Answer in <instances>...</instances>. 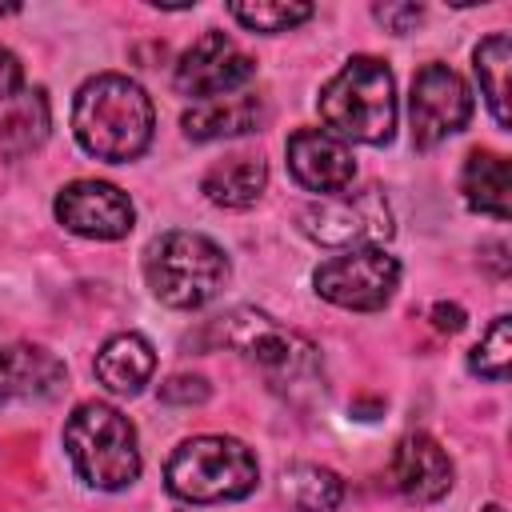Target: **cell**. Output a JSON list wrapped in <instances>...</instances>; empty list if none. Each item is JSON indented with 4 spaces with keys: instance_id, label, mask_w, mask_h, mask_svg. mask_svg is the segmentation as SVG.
Returning a JSON list of instances; mask_svg holds the SVG:
<instances>
[{
    "instance_id": "obj_1",
    "label": "cell",
    "mask_w": 512,
    "mask_h": 512,
    "mask_svg": "<svg viewBox=\"0 0 512 512\" xmlns=\"http://www.w3.org/2000/svg\"><path fill=\"white\" fill-rule=\"evenodd\" d=\"M152 128L156 108L136 80L120 72H100L80 84L72 104V132L88 156L128 164L152 144Z\"/></svg>"
},
{
    "instance_id": "obj_2",
    "label": "cell",
    "mask_w": 512,
    "mask_h": 512,
    "mask_svg": "<svg viewBox=\"0 0 512 512\" xmlns=\"http://www.w3.org/2000/svg\"><path fill=\"white\" fill-rule=\"evenodd\" d=\"M320 120L344 144H388L396 132V80L384 60L352 56L320 88Z\"/></svg>"
},
{
    "instance_id": "obj_3",
    "label": "cell",
    "mask_w": 512,
    "mask_h": 512,
    "mask_svg": "<svg viewBox=\"0 0 512 512\" xmlns=\"http://www.w3.org/2000/svg\"><path fill=\"white\" fill-rule=\"evenodd\" d=\"M64 448L80 480L100 492H120L140 476L136 428L120 408L104 400H84L72 408L64 420Z\"/></svg>"
},
{
    "instance_id": "obj_4",
    "label": "cell",
    "mask_w": 512,
    "mask_h": 512,
    "mask_svg": "<svg viewBox=\"0 0 512 512\" xmlns=\"http://www.w3.org/2000/svg\"><path fill=\"white\" fill-rule=\"evenodd\" d=\"M228 256L200 232H164L144 252V280L168 308H204L228 284Z\"/></svg>"
},
{
    "instance_id": "obj_5",
    "label": "cell",
    "mask_w": 512,
    "mask_h": 512,
    "mask_svg": "<svg viewBox=\"0 0 512 512\" xmlns=\"http://www.w3.org/2000/svg\"><path fill=\"white\" fill-rule=\"evenodd\" d=\"M164 480L176 500L220 504L244 500L260 480V464L236 436H192L168 456Z\"/></svg>"
},
{
    "instance_id": "obj_6",
    "label": "cell",
    "mask_w": 512,
    "mask_h": 512,
    "mask_svg": "<svg viewBox=\"0 0 512 512\" xmlns=\"http://www.w3.org/2000/svg\"><path fill=\"white\" fill-rule=\"evenodd\" d=\"M300 232L320 248H380L392 236V208L376 184L344 188L300 212Z\"/></svg>"
},
{
    "instance_id": "obj_7",
    "label": "cell",
    "mask_w": 512,
    "mask_h": 512,
    "mask_svg": "<svg viewBox=\"0 0 512 512\" xmlns=\"http://www.w3.org/2000/svg\"><path fill=\"white\" fill-rule=\"evenodd\" d=\"M220 340L280 384L316 368V344L256 308H232L228 316H220Z\"/></svg>"
},
{
    "instance_id": "obj_8",
    "label": "cell",
    "mask_w": 512,
    "mask_h": 512,
    "mask_svg": "<svg viewBox=\"0 0 512 512\" xmlns=\"http://www.w3.org/2000/svg\"><path fill=\"white\" fill-rule=\"evenodd\" d=\"M312 284L336 308L376 312L392 300V292L400 284V264L384 248H348V252L324 260L312 272Z\"/></svg>"
},
{
    "instance_id": "obj_9",
    "label": "cell",
    "mask_w": 512,
    "mask_h": 512,
    "mask_svg": "<svg viewBox=\"0 0 512 512\" xmlns=\"http://www.w3.org/2000/svg\"><path fill=\"white\" fill-rule=\"evenodd\" d=\"M472 116V92L448 64H424L412 76L408 124L416 148H436L456 136Z\"/></svg>"
},
{
    "instance_id": "obj_10",
    "label": "cell",
    "mask_w": 512,
    "mask_h": 512,
    "mask_svg": "<svg viewBox=\"0 0 512 512\" xmlns=\"http://www.w3.org/2000/svg\"><path fill=\"white\" fill-rule=\"evenodd\" d=\"M256 76V60L224 32L208 28L176 64L172 72V84L180 96H192V100H216V96H228L236 92L240 84H248Z\"/></svg>"
},
{
    "instance_id": "obj_11",
    "label": "cell",
    "mask_w": 512,
    "mask_h": 512,
    "mask_svg": "<svg viewBox=\"0 0 512 512\" xmlns=\"http://www.w3.org/2000/svg\"><path fill=\"white\" fill-rule=\"evenodd\" d=\"M56 220L84 240H124L132 232L136 208L128 192L108 180H72L56 192Z\"/></svg>"
},
{
    "instance_id": "obj_12",
    "label": "cell",
    "mask_w": 512,
    "mask_h": 512,
    "mask_svg": "<svg viewBox=\"0 0 512 512\" xmlns=\"http://www.w3.org/2000/svg\"><path fill=\"white\" fill-rule=\"evenodd\" d=\"M284 156H288L292 180L300 188H308V192L332 196V192L352 188V180H356L352 148L340 136H332L328 128H300V132H292L288 144H284Z\"/></svg>"
},
{
    "instance_id": "obj_13",
    "label": "cell",
    "mask_w": 512,
    "mask_h": 512,
    "mask_svg": "<svg viewBox=\"0 0 512 512\" xmlns=\"http://www.w3.org/2000/svg\"><path fill=\"white\" fill-rule=\"evenodd\" d=\"M388 480L392 488L412 500V504H436L440 496H448L452 488V460L444 452V444L428 432H408L388 464Z\"/></svg>"
},
{
    "instance_id": "obj_14",
    "label": "cell",
    "mask_w": 512,
    "mask_h": 512,
    "mask_svg": "<svg viewBox=\"0 0 512 512\" xmlns=\"http://www.w3.org/2000/svg\"><path fill=\"white\" fill-rule=\"evenodd\" d=\"M68 372L56 352L40 344H0V404L52 400Z\"/></svg>"
},
{
    "instance_id": "obj_15",
    "label": "cell",
    "mask_w": 512,
    "mask_h": 512,
    "mask_svg": "<svg viewBox=\"0 0 512 512\" xmlns=\"http://www.w3.org/2000/svg\"><path fill=\"white\" fill-rule=\"evenodd\" d=\"M268 120V108L256 92H228L216 100H200L180 116V128L188 140H224L256 132Z\"/></svg>"
},
{
    "instance_id": "obj_16",
    "label": "cell",
    "mask_w": 512,
    "mask_h": 512,
    "mask_svg": "<svg viewBox=\"0 0 512 512\" xmlns=\"http://www.w3.org/2000/svg\"><path fill=\"white\" fill-rule=\"evenodd\" d=\"M156 372V352L140 332H116L96 352V376L116 396H136Z\"/></svg>"
},
{
    "instance_id": "obj_17",
    "label": "cell",
    "mask_w": 512,
    "mask_h": 512,
    "mask_svg": "<svg viewBox=\"0 0 512 512\" xmlns=\"http://www.w3.org/2000/svg\"><path fill=\"white\" fill-rule=\"evenodd\" d=\"M460 192H464V200H468L472 212L508 220L512 216V168H508V160L496 156V152H480L476 148L464 160Z\"/></svg>"
},
{
    "instance_id": "obj_18",
    "label": "cell",
    "mask_w": 512,
    "mask_h": 512,
    "mask_svg": "<svg viewBox=\"0 0 512 512\" xmlns=\"http://www.w3.org/2000/svg\"><path fill=\"white\" fill-rule=\"evenodd\" d=\"M264 188L268 164L260 156H224L200 180V192L220 208H252L264 196Z\"/></svg>"
},
{
    "instance_id": "obj_19",
    "label": "cell",
    "mask_w": 512,
    "mask_h": 512,
    "mask_svg": "<svg viewBox=\"0 0 512 512\" xmlns=\"http://www.w3.org/2000/svg\"><path fill=\"white\" fill-rule=\"evenodd\" d=\"M280 496L292 512H332L344 500V480L324 464H288L280 476Z\"/></svg>"
},
{
    "instance_id": "obj_20",
    "label": "cell",
    "mask_w": 512,
    "mask_h": 512,
    "mask_svg": "<svg viewBox=\"0 0 512 512\" xmlns=\"http://www.w3.org/2000/svg\"><path fill=\"white\" fill-rule=\"evenodd\" d=\"M472 72L480 80V96L500 128H508V72H512V40L508 32H492L472 52Z\"/></svg>"
},
{
    "instance_id": "obj_21",
    "label": "cell",
    "mask_w": 512,
    "mask_h": 512,
    "mask_svg": "<svg viewBox=\"0 0 512 512\" xmlns=\"http://www.w3.org/2000/svg\"><path fill=\"white\" fill-rule=\"evenodd\" d=\"M48 124H52V116H48V96H44V88L20 92L16 104H12V112L0 120V144H4L12 156L32 152V148L44 144Z\"/></svg>"
},
{
    "instance_id": "obj_22",
    "label": "cell",
    "mask_w": 512,
    "mask_h": 512,
    "mask_svg": "<svg viewBox=\"0 0 512 512\" xmlns=\"http://www.w3.org/2000/svg\"><path fill=\"white\" fill-rule=\"evenodd\" d=\"M228 12L248 28V32H264V36H276V32H288L296 24H304L312 16V4H300V0H256V4H228Z\"/></svg>"
},
{
    "instance_id": "obj_23",
    "label": "cell",
    "mask_w": 512,
    "mask_h": 512,
    "mask_svg": "<svg viewBox=\"0 0 512 512\" xmlns=\"http://www.w3.org/2000/svg\"><path fill=\"white\" fill-rule=\"evenodd\" d=\"M468 368L492 384L508 380V368H512V320L508 316H496L492 328L484 332V340L468 352Z\"/></svg>"
},
{
    "instance_id": "obj_24",
    "label": "cell",
    "mask_w": 512,
    "mask_h": 512,
    "mask_svg": "<svg viewBox=\"0 0 512 512\" xmlns=\"http://www.w3.org/2000/svg\"><path fill=\"white\" fill-rule=\"evenodd\" d=\"M208 380L204 376H188V372H180V376H168L164 384H160V400L164 404H184V408H192V404H204L208 400Z\"/></svg>"
},
{
    "instance_id": "obj_25",
    "label": "cell",
    "mask_w": 512,
    "mask_h": 512,
    "mask_svg": "<svg viewBox=\"0 0 512 512\" xmlns=\"http://www.w3.org/2000/svg\"><path fill=\"white\" fill-rule=\"evenodd\" d=\"M372 16H376L388 32L404 36V32H412V28L424 20V4H376Z\"/></svg>"
},
{
    "instance_id": "obj_26",
    "label": "cell",
    "mask_w": 512,
    "mask_h": 512,
    "mask_svg": "<svg viewBox=\"0 0 512 512\" xmlns=\"http://www.w3.org/2000/svg\"><path fill=\"white\" fill-rule=\"evenodd\" d=\"M24 88V64L12 48L0 44V100H16Z\"/></svg>"
},
{
    "instance_id": "obj_27",
    "label": "cell",
    "mask_w": 512,
    "mask_h": 512,
    "mask_svg": "<svg viewBox=\"0 0 512 512\" xmlns=\"http://www.w3.org/2000/svg\"><path fill=\"white\" fill-rule=\"evenodd\" d=\"M432 324H436V332H460L464 324H468V312L460 308V304H448V300H440V304H432Z\"/></svg>"
},
{
    "instance_id": "obj_28",
    "label": "cell",
    "mask_w": 512,
    "mask_h": 512,
    "mask_svg": "<svg viewBox=\"0 0 512 512\" xmlns=\"http://www.w3.org/2000/svg\"><path fill=\"white\" fill-rule=\"evenodd\" d=\"M12 12H20V4H0V16H12Z\"/></svg>"
},
{
    "instance_id": "obj_29",
    "label": "cell",
    "mask_w": 512,
    "mask_h": 512,
    "mask_svg": "<svg viewBox=\"0 0 512 512\" xmlns=\"http://www.w3.org/2000/svg\"><path fill=\"white\" fill-rule=\"evenodd\" d=\"M484 512H504V508H500V504H488V508H484Z\"/></svg>"
}]
</instances>
